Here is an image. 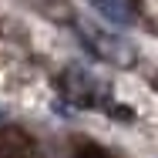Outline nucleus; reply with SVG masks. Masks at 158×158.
<instances>
[{
    "instance_id": "nucleus-1",
    "label": "nucleus",
    "mask_w": 158,
    "mask_h": 158,
    "mask_svg": "<svg viewBox=\"0 0 158 158\" xmlns=\"http://www.w3.org/2000/svg\"><path fill=\"white\" fill-rule=\"evenodd\" d=\"M74 31H77V37L84 40V47H91V54L101 57V61L118 64V67H131V64L138 61V51L128 44L125 37H118V34L101 31V27L88 24V20H74Z\"/></svg>"
},
{
    "instance_id": "nucleus-4",
    "label": "nucleus",
    "mask_w": 158,
    "mask_h": 158,
    "mask_svg": "<svg viewBox=\"0 0 158 158\" xmlns=\"http://www.w3.org/2000/svg\"><path fill=\"white\" fill-rule=\"evenodd\" d=\"M88 3L94 7L104 20H111L114 27H131L135 24V14H131V7H128L125 0H88Z\"/></svg>"
},
{
    "instance_id": "nucleus-5",
    "label": "nucleus",
    "mask_w": 158,
    "mask_h": 158,
    "mask_svg": "<svg viewBox=\"0 0 158 158\" xmlns=\"http://www.w3.org/2000/svg\"><path fill=\"white\" fill-rule=\"evenodd\" d=\"M74 158H111L104 148H98V145H81L77 152H74Z\"/></svg>"
},
{
    "instance_id": "nucleus-2",
    "label": "nucleus",
    "mask_w": 158,
    "mask_h": 158,
    "mask_svg": "<svg viewBox=\"0 0 158 158\" xmlns=\"http://www.w3.org/2000/svg\"><path fill=\"white\" fill-rule=\"evenodd\" d=\"M61 88L81 108H111V84L101 81V77H94L84 67H67L61 74Z\"/></svg>"
},
{
    "instance_id": "nucleus-6",
    "label": "nucleus",
    "mask_w": 158,
    "mask_h": 158,
    "mask_svg": "<svg viewBox=\"0 0 158 158\" xmlns=\"http://www.w3.org/2000/svg\"><path fill=\"white\" fill-rule=\"evenodd\" d=\"M0 121H7V111H3V108H0Z\"/></svg>"
},
{
    "instance_id": "nucleus-3",
    "label": "nucleus",
    "mask_w": 158,
    "mask_h": 158,
    "mask_svg": "<svg viewBox=\"0 0 158 158\" xmlns=\"http://www.w3.org/2000/svg\"><path fill=\"white\" fill-rule=\"evenodd\" d=\"M0 158H34L31 138L17 128H0Z\"/></svg>"
}]
</instances>
